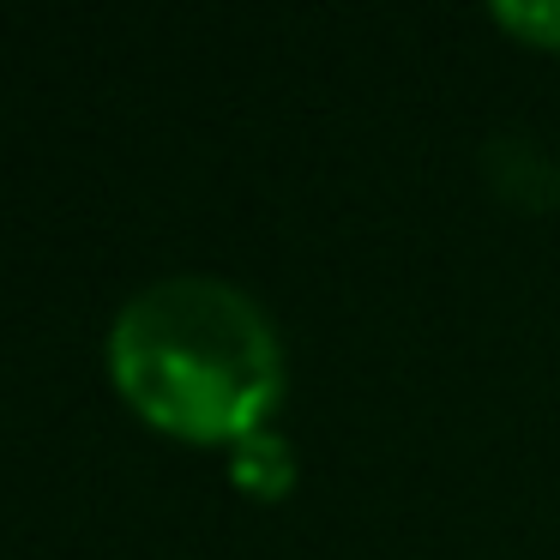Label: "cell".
I'll list each match as a JSON object with an SVG mask.
<instances>
[{"instance_id":"6da1fadb","label":"cell","mask_w":560,"mask_h":560,"mask_svg":"<svg viewBox=\"0 0 560 560\" xmlns=\"http://www.w3.org/2000/svg\"><path fill=\"white\" fill-rule=\"evenodd\" d=\"M109 374L182 440H254L283 386L271 319L218 278L145 283L109 326Z\"/></svg>"},{"instance_id":"7a4b0ae2","label":"cell","mask_w":560,"mask_h":560,"mask_svg":"<svg viewBox=\"0 0 560 560\" xmlns=\"http://www.w3.org/2000/svg\"><path fill=\"white\" fill-rule=\"evenodd\" d=\"M500 25L524 31V37L548 43V49H560V7H500Z\"/></svg>"}]
</instances>
